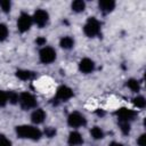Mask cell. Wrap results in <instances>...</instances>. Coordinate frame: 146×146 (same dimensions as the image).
<instances>
[{"mask_svg": "<svg viewBox=\"0 0 146 146\" xmlns=\"http://www.w3.org/2000/svg\"><path fill=\"white\" fill-rule=\"evenodd\" d=\"M16 135L22 139H31V140H39L42 137V132L40 129L29 124L17 125L15 128Z\"/></svg>", "mask_w": 146, "mask_h": 146, "instance_id": "1", "label": "cell"}, {"mask_svg": "<svg viewBox=\"0 0 146 146\" xmlns=\"http://www.w3.org/2000/svg\"><path fill=\"white\" fill-rule=\"evenodd\" d=\"M83 32L88 38H95L100 33V22L95 17H89L83 26Z\"/></svg>", "mask_w": 146, "mask_h": 146, "instance_id": "2", "label": "cell"}, {"mask_svg": "<svg viewBox=\"0 0 146 146\" xmlns=\"http://www.w3.org/2000/svg\"><path fill=\"white\" fill-rule=\"evenodd\" d=\"M18 103H19L21 107H22L24 111H27V110H31V108H35L36 105H38L36 98H35L32 94H30V92H27V91L19 94Z\"/></svg>", "mask_w": 146, "mask_h": 146, "instance_id": "3", "label": "cell"}, {"mask_svg": "<svg viewBox=\"0 0 146 146\" xmlns=\"http://www.w3.org/2000/svg\"><path fill=\"white\" fill-rule=\"evenodd\" d=\"M39 59L42 64H51L56 59V50L49 46L42 47L39 51Z\"/></svg>", "mask_w": 146, "mask_h": 146, "instance_id": "4", "label": "cell"}, {"mask_svg": "<svg viewBox=\"0 0 146 146\" xmlns=\"http://www.w3.org/2000/svg\"><path fill=\"white\" fill-rule=\"evenodd\" d=\"M33 24V19H32V16L29 15L27 13H21L18 19H17V30L21 32V33H25L27 32L31 26Z\"/></svg>", "mask_w": 146, "mask_h": 146, "instance_id": "5", "label": "cell"}, {"mask_svg": "<svg viewBox=\"0 0 146 146\" xmlns=\"http://www.w3.org/2000/svg\"><path fill=\"white\" fill-rule=\"evenodd\" d=\"M67 124L71 128H80V127H84L87 124V120L84 117V115H82L80 112H72L68 116H67Z\"/></svg>", "mask_w": 146, "mask_h": 146, "instance_id": "6", "label": "cell"}, {"mask_svg": "<svg viewBox=\"0 0 146 146\" xmlns=\"http://www.w3.org/2000/svg\"><path fill=\"white\" fill-rule=\"evenodd\" d=\"M32 19H33V23L42 29L47 24H48V21H49V14L44 10V9H36L32 16Z\"/></svg>", "mask_w": 146, "mask_h": 146, "instance_id": "7", "label": "cell"}, {"mask_svg": "<svg viewBox=\"0 0 146 146\" xmlns=\"http://www.w3.org/2000/svg\"><path fill=\"white\" fill-rule=\"evenodd\" d=\"M73 97V90L67 86H59L56 90L55 99L57 102H67Z\"/></svg>", "mask_w": 146, "mask_h": 146, "instance_id": "8", "label": "cell"}, {"mask_svg": "<svg viewBox=\"0 0 146 146\" xmlns=\"http://www.w3.org/2000/svg\"><path fill=\"white\" fill-rule=\"evenodd\" d=\"M116 116L119 119V121H123V122H131L132 120H135L137 113L133 110L127 108V107H121L116 111Z\"/></svg>", "mask_w": 146, "mask_h": 146, "instance_id": "9", "label": "cell"}, {"mask_svg": "<svg viewBox=\"0 0 146 146\" xmlns=\"http://www.w3.org/2000/svg\"><path fill=\"white\" fill-rule=\"evenodd\" d=\"M94 70H95V63L92 59L86 57L79 62V71L80 72H82L84 74H89V73L94 72Z\"/></svg>", "mask_w": 146, "mask_h": 146, "instance_id": "10", "label": "cell"}, {"mask_svg": "<svg viewBox=\"0 0 146 146\" xmlns=\"http://www.w3.org/2000/svg\"><path fill=\"white\" fill-rule=\"evenodd\" d=\"M98 7H99V10L104 14H108L111 11L114 10L115 8V1L113 0H100L98 2Z\"/></svg>", "mask_w": 146, "mask_h": 146, "instance_id": "11", "label": "cell"}, {"mask_svg": "<svg viewBox=\"0 0 146 146\" xmlns=\"http://www.w3.org/2000/svg\"><path fill=\"white\" fill-rule=\"evenodd\" d=\"M46 119V112L42 110V108H36L32 112L31 114V121L34 123V124H40L44 121Z\"/></svg>", "mask_w": 146, "mask_h": 146, "instance_id": "12", "label": "cell"}, {"mask_svg": "<svg viewBox=\"0 0 146 146\" xmlns=\"http://www.w3.org/2000/svg\"><path fill=\"white\" fill-rule=\"evenodd\" d=\"M70 146H79L83 144V138L81 136L80 132L78 131H71L68 135V139H67Z\"/></svg>", "mask_w": 146, "mask_h": 146, "instance_id": "13", "label": "cell"}, {"mask_svg": "<svg viewBox=\"0 0 146 146\" xmlns=\"http://www.w3.org/2000/svg\"><path fill=\"white\" fill-rule=\"evenodd\" d=\"M16 76L22 80V81H27V80H31L33 76H34V72L30 71V70H17L16 71Z\"/></svg>", "mask_w": 146, "mask_h": 146, "instance_id": "14", "label": "cell"}, {"mask_svg": "<svg viewBox=\"0 0 146 146\" xmlns=\"http://www.w3.org/2000/svg\"><path fill=\"white\" fill-rule=\"evenodd\" d=\"M59 46H60L63 49H66V50L72 49V48L74 47V40H73V38H71V36H63V38L60 39V41H59Z\"/></svg>", "mask_w": 146, "mask_h": 146, "instance_id": "15", "label": "cell"}, {"mask_svg": "<svg viewBox=\"0 0 146 146\" xmlns=\"http://www.w3.org/2000/svg\"><path fill=\"white\" fill-rule=\"evenodd\" d=\"M71 8L75 13H81V11H83L86 9V2L83 0H75V1L72 2Z\"/></svg>", "mask_w": 146, "mask_h": 146, "instance_id": "16", "label": "cell"}, {"mask_svg": "<svg viewBox=\"0 0 146 146\" xmlns=\"http://www.w3.org/2000/svg\"><path fill=\"white\" fill-rule=\"evenodd\" d=\"M127 87L131 91H133V92H138L140 90V83L136 79H129V80H127Z\"/></svg>", "mask_w": 146, "mask_h": 146, "instance_id": "17", "label": "cell"}, {"mask_svg": "<svg viewBox=\"0 0 146 146\" xmlns=\"http://www.w3.org/2000/svg\"><path fill=\"white\" fill-rule=\"evenodd\" d=\"M90 135H91V137H92L94 139H96V140H99V139H103V138H104V131L102 130V128H99V127H97V125L91 128Z\"/></svg>", "mask_w": 146, "mask_h": 146, "instance_id": "18", "label": "cell"}, {"mask_svg": "<svg viewBox=\"0 0 146 146\" xmlns=\"http://www.w3.org/2000/svg\"><path fill=\"white\" fill-rule=\"evenodd\" d=\"M132 103H133V105H135L136 107H138V108H144V107L146 106V100H145V98H144L143 96H137V97H135V98L132 99Z\"/></svg>", "mask_w": 146, "mask_h": 146, "instance_id": "19", "label": "cell"}, {"mask_svg": "<svg viewBox=\"0 0 146 146\" xmlns=\"http://www.w3.org/2000/svg\"><path fill=\"white\" fill-rule=\"evenodd\" d=\"M7 95H8V103H10V104H17L18 103L19 95L16 91L9 90V91H7Z\"/></svg>", "mask_w": 146, "mask_h": 146, "instance_id": "20", "label": "cell"}, {"mask_svg": "<svg viewBox=\"0 0 146 146\" xmlns=\"http://www.w3.org/2000/svg\"><path fill=\"white\" fill-rule=\"evenodd\" d=\"M8 34H9V31H8L7 25L3 23H0V42L5 41L8 38Z\"/></svg>", "mask_w": 146, "mask_h": 146, "instance_id": "21", "label": "cell"}, {"mask_svg": "<svg viewBox=\"0 0 146 146\" xmlns=\"http://www.w3.org/2000/svg\"><path fill=\"white\" fill-rule=\"evenodd\" d=\"M0 8L3 13H9L11 8V2L9 0H0Z\"/></svg>", "mask_w": 146, "mask_h": 146, "instance_id": "22", "label": "cell"}, {"mask_svg": "<svg viewBox=\"0 0 146 146\" xmlns=\"http://www.w3.org/2000/svg\"><path fill=\"white\" fill-rule=\"evenodd\" d=\"M119 127H120V130L122 131L123 135H128L130 132V123L129 122L119 121Z\"/></svg>", "mask_w": 146, "mask_h": 146, "instance_id": "23", "label": "cell"}, {"mask_svg": "<svg viewBox=\"0 0 146 146\" xmlns=\"http://www.w3.org/2000/svg\"><path fill=\"white\" fill-rule=\"evenodd\" d=\"M7 103H8V95H7V91L0 90V107L6 106Z\"/></svg>", "mask_w": 146, "mask_h": 146, "instance_id": "24", "label": "cell"}, {"mask_svg": "<svg viewBox=\"0 0 146 146\" xmlns=\"http://www.w3.org/2000/svg\"><path fill=\"white\" fill-rule=\"evenodd\" d=\"M0 146H11V141L5 135H0Z\"/></svg>", "mask_w": 146, "mask_h": 146, "instance_id": "25", "label": "cell"}, {"mask_svg": "<svg viewBox=\"0 0 146 146\" xmlns=\"http://www.w3.org/2000/svg\"><path fill=\"white\" fill-rule=\"evenodd\" d=\"M137 144H138V146H146V135L145 133H143L138 137Z\"/></svg>", "mask_w": 146, "mask_h": 146, "instance_id": "26", "label": "cell"}, {"mask_svg": "<svg viewBox=\"0 0 146 146\" xmlns=\"http://www.w3.org/2000/svg\"><path fill=\"white\" fill-rule=\"evenodd\" d=\"M44 133H46V136L47 137H49V138H51V137H54L55 135H56V130L54 129V128H46V130H44Z\"/></svg>", "mask_w": 146, "mask_h": 146, "instance_id": "27", "label": "cell"}, {"mask_svg": "<svg viewBox=\"0 0 146 146\" xmlns=\"http://www.w3.org/2000/svg\"><path fill=\"white\" fill-rule=\"evenodd\" d=\"M35 42H36L38 46H44L46 42H47V40H46V38H43V36H39V38L35 40Z\"/></svg>", "mask_w": 146, "mask_h": 146, "instance_id": "28", "label": "cell"}, {"mask_svg": "<svg viewBox=\"0 0 146 146\" xmlns=\"http://www.w3.org/2000/svg\"><path fill=\"white\" fill-rule=\"evenodd\" d=\"M108 146H124L123 144H121V143H117V141H112Z\"/></svg>", "mask_w": 146, "mask_h": 146, "instance_id": "29", "label": "cell"}]
</instances>
